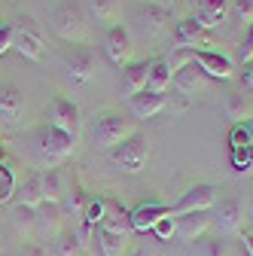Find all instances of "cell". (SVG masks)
<instances>
[{
	"instance_id": "1",
	"label": "cell",
	"mask_w": 253,
	"mask_h": 256,
	"mask_svg": "<svg viewBox=\"0 0 253 256\" xmlns=\"http://www.w3.org/2000/svg\"><path fill=\"white\" fill-rule=\"evenodd\" d=\"M76 150V140L64 132H58L52 125H40L30 132V152H34L40 168H58L64 158Z\"/></svg>"
},
{
	"instance_id": "2",
	"label": "cell",
	"mask_w": 253,
	"mask_h": 256,
	"mask_svg": "<svg viewBox=\"0 0 253 256\" xmlns=\"http://www.w3.org/2000/svg\"><path fill=\"white\" fill-rule=\"evenodd\" d=\"M52 30H55V37H61L70 46H86L88 43V18H86L82 6L74 4V0L58 4L52 10Z\"/></svg>"
},
{
	"instance_id": "3",
	"label": "cell",
	"mask_w": 253,
	"mask_h": 256,
	"mask_svg": "<svg viewBox=\"0 0 253 256\" xmlns=\"http://www.w3.org/2000/svg\"><path fill=\"white\" fill-rule=\"evenodd\" d=\"M168 28H171V12H165L159 6L134 4L128 12V34H134L140 43H156Z\"/></svg>"
},
{
	"instance_id": "4",
	"label": "cell",
	"mask_w": 253,
	"mask_h": 256,
	"mask_svg": "<svg viewBox=\"0 0 253 256\" xmlns=\"http://www.w3.org/2000/svg\"><path fill=\"white\" fill-rule=\"evenodd\" d=\"M132 134H138V128H134V122L132 119H125L122 113H116V110H107V113H101V116H94V122H92V140H94V146L98 150H113V146H119L122 140H128Z\"/></svg>"
},
{
	"instance_id": "5",
	"label": "cell",
	"mask_w": 253,
	"mask_h": 256,
	"mask_svg": "<svg viewBox=\"0 0 253 256\" xmlns=\"http://www.w3.org/2000/svg\"><path fill=\"white\" fill-rule=\"evenodd\" d=\"M61 70L74 86H86L94 74H98V55L88 46H68L61 52Z\"/></svg>"
},
{
	"instance_id": "6",
	"label": "cell",
	"mask_w": 253,
	"mask_h": 256,
	"mask_svg": "<svg viewBox=\"0 0 253 256\" xmlns=\"http://www.w3.org/2000/svg\"><path fill=\"white\" fill-rule=\"evenodd\" d=\"M146 158H150V144H146V138L140 132L110 150V162L122 174H140L144 165H146Z\"/></svg>"
},
{
	"instance_id": "7",
	"label": "cell",
	"mask_w": 253,
	"mask_h": 256,
	"mask_svg": "<svg viewBox=\"0 0 253 256\" xmlns=\"http://www.w3.org/2000/svg\"><path fill=\"white\" fill-rule=\"evenodd\" d=\"M210 229L220 235V238H235L241 235L244 229V208H241V198L229 196V198H220L214 208H210Z\"/></svg>"
},
{
	"instance_id": "8",
	"label": "cell",
	"mask_w": 253,
	"mask_h": 256,
	"mask_svg": "<svg viewBox=\"0 0 253 256\" xmlns=\"http://www.w3.org/2000/svg\"><path fill=\"white\" fill-rule=\"evenodd\" d=\"M12 52H18L28 61L43 58V30L30 16H18L12 22Z\"/></svg>"
},
{
	"instance_id": "9",
	"label": "cell",
	"mask_w": 253,
	"mask_h": 256,
	"mask_svg": "<svg viewBox=\"0 0 253 256\" xmlns=\"http://www.w3.org/2000/svg\"><path fill=\"white\" fill-rule=\"evenodd\" d=\"M46 125L58 128V132L70 134L76 144H80V134H82V119H80V107L68 98H61V94H55V98L49 101V110H46Z\"/></svg>"
},
{
	"instance_id": "10",
	"label": "cell",
	"mask_w": 253,
	"mask_h": 256,
	"mask_svg": "<svg viewBox=\"0 0 253 256\" xmlns=\"http://www.w3.org/2000/svg\"><path fill=\"white\" fill-rule=\"evenodd\" d=\"M101 43H104V55L116 64V68H125V64L132 61L134 46H132V34H128V28H125L122 22H116V24L104 28Z\"/></svg>"
},
{
	"instance_id": "11",
	"label": "cell",
	"mask_w": 253,
	"mask_h": 256,
	"mask_svg": "<svg viewBox=\"0 0 253 256\" xmlns=\"http://www.w3.org/2000/svg\"><path fill=\"white\" fill-rule=\"evenodd\" d=\"M214 204H216V186H210V183H196V186H189L183 196L177 198V204H171V216L210 210Z\"/></svg>"
},
{
	"instance_id": "12",
	"label": "cell",
	"mask_w": 253,
	"mask_h": 256,
	"mask_svg": "<svg viewBox=\"0 0 253 256\" xmlns=\"http://www.w3.org/2000/svg\"><path fill=\"white\" fill-rule=\"evenodd\" d=\"M210 37L208 30L198 24L196 16H183L174 24V49H186V52H196V49H210Z\"/></svg>"
},
{
	"instance_id": "13",
	"label": "cell",
	"mask_w": 253,
	"mask_h": 256,
	"mask_svg": "<svg viewBox=\"0 0 253 256\" xmlns=\"http://www.w3.org/2000/svg\"><path fill=\"white\" fill-rule=\"evenodd\" d=\"M192 61L208 74V80H232L235 76V58L220 49H196Z\"/></svg>"
},
{
	"instance_id": "14",
	"label": "cell",
	"mask_w": 253,
	"mask_h": 256,
	"mask_svg": "<svg viewBox=\"0 0 253 256\" xmlns=\"http://www.w3.org/2000/svg\"><path fill=\"white\" fill-rule=\"evenodd\" d=\"M146 74H150V61L146 58H132L119 70V92L125 98H134L138 92L146 88Z\"/></svg>"
},
{
	"instance_id": "15",
	"label": "cell",
	"mask_w": 253,
	"mask_h": 256,
	"mask_svg": "<svg viewBox=\"0 0 253 256\" xmlns=\"http://www.w3.org/2000/svg\"><path fill=\"white\" fill-rule=\"evenodd\" d=\"M168 107V92H138L134 98H128V110L134 119H152V116H159L162 110Z\"/></svg>"
},
{
	"instance_id": "16",
	"label": "cell",
	"mask_w": 253,
	"mask_h": 256,
	"mask_svg": "<svg viewBox=\"0 0 253 256\" xmlns=\"http://www.w3.org/2000/svg\"><path fill=\"white\" fill-rule=\"evenodd\" d=\"M101 229L132 238V235H134V229H132V210H125L122 202H116V198H104V220H101Z\"/></svg>"
},
{
	"instance_id": "17",
	"label": "cell",
	"mask_w": 253,
	"mask_h": 256,
	"mask_svg": "<svg viewBox=\"0 0 253 256\" xmlns=\"http://www.w3.org/2000/svg\"><path fill=\"white\" fill-rule=\"evenodd\" d=\"M208 82H210V80H208V74L198 68L196 61H189V64H183L180 70H174V80H171V86L183 94V98H189V94L202 92Z\"/></svg>"
},
{
	"instance_id": "18",
	"label": "cell",
	"mask_w": 253,
	"mask_h": 256,
	"mask_svg": "<svg viewBox=\"0 0 253 256\" xmlns=\"http://www.w3.org/2000/svg\"><path fill=\"white\" fill-rule=\"evenodd\" d=\"M177 220V235L180 241L192 244L196 238L208 235L210 232V210H198V214H183V216H174Z\"/></svg>"
},
{
	"instance_id": "19",
	"label": "cell",
	"mask_w": 253,
	"mask_h": 256,
	"mask_svg": "<svg viewBox=\"0 0 253 256\" xmlns=\"http://www.w3.org/2000/svg\"><path fill=\"white\" fill-rule=\"evenodd\" d=\"M16 202L24 204V208H30V210H37L46 202V196H43V171H30L16 186Z\"/></svg>"
},
{
	"instance_id": "20",
	"label": "cell",
	"mask_w": 253,
	"mask_h": 256,
	"mask_svg": "<svg viewBox=\"0 0 253 256\" xmlns=\"http://www.w3.org/2000/svg\"><path fill=\"white\" fill-rule=\"evenodd\" d=\"M171 214V204H159V202H144L132 210V229L134 232H152V226L162 216Z\"/></svg>"
},
{
	"instance_id": "21",
	"label": "cell",
	"mask_w": 253,
	"mask_h": 256,
	"mask_svg": "<svg viewBox=\"0 0 253 256\" xmlns=\"http://www.w3.org/2000/svg\"><path fill=\"white\" fill-rule=\"evenodd\" d=\"M192 16L198 18V24L204 30H214V28H220V24L226 22L229 0H196V12Z\"/></svg>"
},
{
	"instance_id": "22",
	"label": "cell",
	"mask_w": 253,
	"mask_h": 256,
	"mask_svg": "<svg viewBox=\"0 0 253 256\" xmlns=\"http://www.w3.org/2000/svg\"><path fill=\"white\" fill-rule=\"evenodd\" d=\"M24 110V94L16 82H0V119L4 122H18Z\"/></svg>"
},
{
	"instance_id": "23",
	"label": "cell",
	"mask_w": 253,
	"mask_h": 256,
	"mask_svg": "<svg viewBox=\"0 0 253 256\" xmlns=\"http://www.w3.org/2000/svg\"><path fill=\"white\" fill-rule=\"evenodd\" d=\"M226 119H229L232 125L250 122V119H253V94L232 92L229 98H226Z\"/></svg>"
},
{
	"instance_id": "24",
	"label": "cell",
	"mask_w": 253,
	"mask_h": 256,
	"mask_svg": "<svg viewBox=\"0 0 253 256\" xmlns=\"http://www.w3.org/2000/svg\"><path fill=\"white\" fill-rule=\"evenodd\" d=\"M82 12L86 18L92 22H98V24H116L119 18V6H116V0H82Z\"/></svg>"
},
{
	"instance_id": "25",
	"label": "cell",
	"mask_w": 253,
	"mask_h": 256,
	"mask_svg": "<svg viewBox=\"0 0 253 256\" xmlns=\"http://www.w3.org/2000/svg\"><path fill=\"white\" fill-rule=\"evenodd\" d=\"M174 80V70H171V61L168 58H150V74H146V88L150 92H168Z\"/></svg>"
},
{
	"instance_id": "26",
	"label": "cell",
	"mask_w": 253,
	"mask_h": 256,
	"mask_svg": "<svg viewBox=\"0 0 253 256\" xmlns=\"http://www.w3.org/2000/svg\"><path fill=\"white\" fill-rule=\"evenodd\" d=\"M92 241H98V250L101 256H125L128 253V241L132 238H125V235H116V232H107V229H94Z\"/></svg>"
},
{
	"instance_id": "27",
	"label": "cell",
	"mask_w": 253,
	"mask_h": 256,
	"mask_svg": "<svg viewBox=\"0 0 253 256\" xmlns=\"http://www.w3.org/2000/svg\"><path fill=\"white\" fill-rule=\"evenodd\" d=\"M86 202H88V196L80 189V183L74 180V183L68 186V192H64V198L58 202V208H61V214H64V216H80V220H82Z\"/></svg>"
},
{
	"instance_id": "28",
	"label": "cell",
	"mask_w": 253,
	"mask_h": 256,
	"mask_svg": "<svg viewBox=\"0 0 253 256\" xmlns=\"http://www.w3.org/2000/svg\"><path fill=\"white\" fill-rule=\"evenodd\" d=\"M64 192H68V183H64V177H61V168L43 171V196H46L49 204H58L61 198H64Z\"/></svg>"
},
{
	"instance_id": "29",
	"label": "cell",
	"mask_w": 253,
	"mask_h": 256,
	"mask_svg": "<svg viewBox=\"0 0 253 256\" xmlns=\"http://www.w3.org/2000/svg\"><path fill=\"white\" fill-rule=\"evenodd\" d=\"M192 250H196V256H229V241L220 238L216 232L214 235L208 232V235L192 241Z\"/></svg>"
},
{
	"instance_id": "30",
	"label": "cell",
	"mask_w": 253,
	"mask_h": 256,
	"mask_svg": "<svg viewBox=\"0 0 253 256\" xmlns=\"http://www.w3.org/2000/svg\"><path fill=\"white\" fill-rule=\"evenodd\" d=\"M55 256H86V247L74 232H61L55 235Z\"/></svg>"
},
{
	"instance_id": "31",
	"label": "cell",
	"mask_w": 253,
	"mask_h": 256,
	"mask_svg": "<svg viewBox=\"0 0 253 256\" xmlns=\"http://www.w3.org/2000/svg\"><path fill=\"white\" fill-rule=\"evenodd\" d=\"M229 162H232V171L238 177L253 174V144L250 146H241V150H229Z\"/></svg>"
},
{
	"instance_id": "32",
	"label": "cell",
	"mask_w": 253,
	"mask_h": 256,
	"mask_svg": "<svg viewBox=\"0 0 253 256\" xmlns=\"http://www.w3.org/2000/svg\"><path fill=\"white\" fill-rule=\"evenodd\" d=\"M16 186H18L16 171H12L6 162H0V204H6V202L16 196Z\"/></svg>"
},
{
	"instance_id": "33",
	"label": "cell",
	"mask_w": 253,
	"mask_h": 256,
	"mask_svg": "<svg viewBox=\"0 0 253 256\" xmlns=\"http://www.w3.org/2000/svg\"><path fill=\"white\" fill-rule=\"evenodd\" d=\"M235 64H253V24L244 28V34L238 40V55H235Z\"/></svg>"
},
{
	"instance_id": "34",
	"label": "cell",
	"mask_w": 253,
	"mask_h": 256,
	"mask_svg": "<svg viewBox=\"0 0 253 256\" xmlns=\"http://www.w3.org/2000/svg\"><path fill=\"white\" fill-rule=\"evenodd\" d=\"M250 144H253V134H250L247 122L229 128V150H241V146H250Z\"/></svg>"
},
{
	"instance_id": "35",
	"label": "cell",
	"mask_w": 253,
	"mask_h": 256,
	"mask_svg": "<svg viewBox=\"0 0 253 256\" xmlns=\"http://www.w3.org/2000/svg\"><path fill=\"white\" fill-rule=\"evenodd\" d=\"M12 216H16V222H18V229L24 226V232H34V226H37V210H30V208H24V204H16Z\"/></svg>"
},
{
	"instance_id": "36",
	"label": "cell",
	"mask_w": 253,
	"mask_h": 256,
	"mask_svg": "<svg viewBox=\"0 0 253 256\" xmlns=\"http://www.w3.org/2000/svg\"><path fill=\"white\" fill-rule=\"evenodd\" d=\"M232 12H235V18L247 28V24H253V0H235L232 4Z\"/></svg>"
},
{
	"instance_id": "37",
	"label": "cell",
	"mask_w": 253,
	"mask_h": 256,
	"mask_svg": "<svg viewBox=\"0 0 253 256\" xmlns=\"http://www.w3.org/2000/svg\"><path fill=\"white\" fill-rule=\"evenodd\" d=\"M152 232H156V235H159L162 241H168V238H174V235H177V220H174L171 214H168V216H162V220H159V222H156V226H152Z\"/></svg>"
},
{
	"instance_id": "38",
	"label": "cell",
	"mask_w": 253,
	"mask_h": 256,
	"mask_svg": "<svg viewBox=\"0 0 253 256\" xmlns=\"http://www.w3.org/2000/svg\"><path fill=\"white\" fill-rule=\"evenodd\" d=\"M12 49V24L0 22V55H6Z\"/></svg>"
},
{
	"instance_id": "39",
	"label": "cell",
	"mask_w": 253,
	"mask_h": 256,
	"mask_svg": "<svg viewBox=\"0 0 253 256\" xmlns=\"http://www.w3.org/2000/svg\"><path fill=\"white\" fill-rule=\"evenodd\" d=\"M138 4H150V6H159L165 12H177L183 6V0H138Z\"/></svg>"
},
{
	"instance_id": "40",
	"label": "cell",
	"mask_w": 253,
	"mask_h": 256,
	"mask_svg": "<svg viewBox=\"0 0 253 256\" xmlns=\"http://www.w3.org/2000/svg\"><path fill=\"white\" fill-rule=\"evenodd\" d=\"M22 256H46V250H43L40 244H30V247L22 250Z\"/></svg>"
},
{
	"instance_id": "41",
	"label": "cell",
	"mask_w": 253,
	"mask_h": 256,
	"mask_svg": "<svg viewBox=\"0 0 253 256\" xmlns=\"http://www.w3.org/2000/svg\"><path fill=\"white\" fill-rule=\"evenodd\" d=\"M244 222H247V232H253V198L247 202V210H244Z\"/></svg>"
},
{
	"instance_id": "42",
	"label": "cell",
	"mask_w": 253,
	"mask_h": 256,
	"mask_svg": "<svg viewBox=\"0 0 253 256\" xmlns=\"http://www.w3.org/2000/svg\"><path fill=\"white\" fill-rule=\"evenodd\" d=\"M244 82H247V88L253 94V64H247V68H244Z\"/></svg>"
},
{
	"instance_id": "43",
	"label": "cell",
	"mask_w": 253,
	"mask_h": 256,
	"mask_svg": "<svg viewBox=\"0 0 253 256\" xmlns=\"http://www.w3.org/2000/svg\"><path fill=\"white\" fill-rule=\"evenodd\" d=\"M241 241H244V247H247V256H253V232H244Z\"/></svg>"
},
{
	"instance_id": "44",
	"label": "cell",
	"mask_w": 253,
	"mask_h": 256,
	"mask_svg": "<svg viewBox=\"0 0 253 256\" xmlns=\"http://www.w3.org/2000/svg\"><path fill=\"white\" fill-rule=\"evenodd\" d=\"M125 256H150V253H146V250H144V247H132V250H128V253H125Z\"/></svg>"
},
{
	"instance_id": "45",
	"label": "cell",
	"mask_w": 253,
	"mask_h": 256,
	"mask_svg": "<svg viewBox=\"0 0 253 256\" xmlns=\"http://www.w3.org/2000/svg\"><path fill=\"white\" fill-rule=\"evenodd\" d=\"M247 125H250V134H253V119H250V122H247Z\"/></svg>"
},
{
	"instance_id": "46",
	"label": "cell",
	"mask_w": 253,
	"mask_h": 256,
	"mask_svg": "<svg viewBox=\"0 0 253 256\" xmlns=\"http://www.w3.org/2000/svg\"><path fill=\"white\" fill-rule=\"evenodd\" d=\"M0 256H4V253H0Z\"/></svg>"
}]
</instances>
